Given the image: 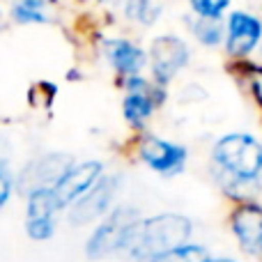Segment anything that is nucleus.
I'll list each match as a JSON object with an SVG mask.
<instances>
[{
	"mask_svg": "<svg viewBox=\"0 0 262 262\" xmlns=\"http://www.w3.org/2000/svg\"><path fill=\"white\" fill-rule=\"evenodd\" d=\"M216 184L232 200L255 198L262 191V138L249 131H230L216 138L209 149Z\"/></svg>",
	"mask_w": 262,
	"mask_h": 262,
	"instance_id": "f257e3e1",
	"label": "nucleus"
},
{
	"mask_svg": "<svg viewBox=\"0 0 262 262\" xmlns=\"http://www.w3.org/2000/svg\"><path fill=\"white\" fill-rule=\"evenodd\" d=\"M193 221L177 212L140 216L129 228L120 255L131 262H152L177 246L193 242Z\"/></svg>",
	"mask_w": 262,
	"mask_h": 262,
	"instance_id": "f03ea898",
	"label": "nucleus"
},
{
	"mask_svg": "<svg viewBox=\"0 0 262 262\" xmlns=\"http://www.w3.org/2000/svg\"><path fill=\"white\" fill-rule=\"evenodd\" d=\"M140 219V212L131 205H115L99 223L95 232L85 242V255L90 260H104L108 255H120L122 242L129 228Z\"/></svg>",
	"mask_w": 262,
	"mask_h": 262,
	"instance_id": "7ed1b4c3",
	"label": "nucleus"
},
{
	"mask_svg": "<svg viewBox=\"0 0 262 262\" xmlns=\"http://www.w3.org/2000/svg\"><path fill=\"white\" fill-rule=\"evenodd\" d=\"M228 230L244 258L262 262V200L249 198L232 203Z\"/></svg>",
	"mask_w": 262,
	"mask_h": 262,
	"instance_id": "20e7f679",
	"label": "nucleus"
},
{
	"mask_svg": "<svg viewBox=\"0 0 262 262\" xmlns=\"http://www.w3.org/2000/svg\"><path fill=\"white\" fill-rule=\"evenodd\" d=\"M191 62V46L180 35H159L147 49V64L152 72V81L166 88L180 72H184Z\"/></svg>",
	"mask_w": 262,
	"mask_h": 262,
	"instance_id": "39448f33",
	"label": "nucleus"
},
{
	"mask_svg": "<svg viewBox=\"0 0 262 262\" xmlns=\"http://www.w3.org/2000/svg\"><path fill=\"white\" fill-rule=\"evenodd\" d=\"M120 184H122L120 175H115V172H104V175L99 177V182L69 207V212H67L69 223L76 228H83L95 221H101V219L113 209Z\"/></svg>",
	"mask_w": 262,
	"mask_h": 262,
	"instance_id": "423d86ee",
	"label": "nucleus"
},
{
	"mask_svg": "<svg viewBox=\"0 0 262 262\" xmlns=\"http://www.w3.org/2000/svg\"><path fill=\"white\" fill-rule=\"evenodd\" d=\"M136 154L149 170L163 177H175L180 172H184L186 161H189L186 145L161 138V136L154 134L140 136L138 145H136Z\"/></svg>",
	"mask_w": 262,
	"mask_h": 262,
	"instance_id": "0eeeda50",
	"label": "nucleus"
},
{
	"mask_svg": "<svg viewBox=\"0 0 262 262\" xmlns=\"http://www.w3.org/2000/svg\"><path fill=\"white\" fill-rule=\"evenodd\" d=\"M223 21H226L223 51L232 60L244 62L262 44V16L249 9H230V14H226Z\"/></svg>",
	"mask_w": 262,
	"mask_h": 262,
	"instance_id": "6e6552de",
	"label": "nucleus"
},
{
	"mask_svg": "<svg viewBox=\"0 0 262 262\" xmlns=\"http://www.w3.org/2000/svg\"><path fill=\"white\" fill-rule=\"evenodd\" d=\"M127 95L122 99V118L129 127L143 129L154 115L159 106L166 101V88L157 85L154 81H147L145 76L124 78Z\"/></svg>",
	"mask_w": 262,
	"mask_h": 262,
	"instance_id": "1a4fd4ad",
	"label": "nucleus"
},
{
	"mask_svg": "<svg viewBox=\"0 0 262 262\" xmlns=\"http://www.w3.org/2000/svg\"><path fill=\"white\" fill-rule=\"evenodd\" d=\"M74 159L69 154L62 152H49L44 157L30 161L14 180L16 191H21L23 195H28L35 189H51L55 186V182L64 175V172L72 168Z\"/></svg>",
	"mask_w": 262,
	"mask_h": 262,
	"instance_id": "9d476101",
	"label": "nucleus"
},
{
	"mask_svg": "<svg viewBox=\"0 0 262 262\" xmlns=\"http://www.w3.org/2000/svg\"><path fill=\"white\" fill-rule=\"evenodd\" d=\"M106 172L104 163L99 159H85V161H74L72 168L55 182V186H51L58 198L60 207L69 209L83 193L92 189L99 182V177Z\"/></svg>",
	"mask_w": 262,
	"mask_h": 262,
	"instance_id": "9b49d317",
	"label": "nucleus"
},
{
	"mask_svg": "<svg viewBox=\"0 0 262 262\" xmlns=\"http://www.w3.org/2000/svg\"><path fill=\"white\" fill-rule=\"evenodd\" d=\"M60 203L53 189H35L26 195V232L30 239L46 242L55 235V214Z\"/></svg>",
	"mask_w": 262,
	"mask_h": 262,
	"instance_id": "f8f14e48",
	"label": "nucleus"
},
{
	"mask_svg": "<svg viewBox=\"0 0 262 262\" xmlns=\"http://www.w3.org/2000/svg\"><path fill=\"white\" fill-rule=\"evenodd\" d=\"M104 58L124 78L143 76V69L147 67V51L127 37H106Z\"/></svg>",
	"mask_w": 262,
	"mask_h": 262,
	"instance_id": "ddd939ff",
	"label": "nucleus"
},
{
	"mask_svg": "<svg viewBox=\"0 0 262 262\" xmlns=\"http://www.w3.org/2000/svg\"><path fill=\"white\" fill-rule=\"evenodd\" d=\"M189 30L195 37V41L205 49H219L226 41V21L193 16L189 21Z\"/></svg>",
	"mask_w": 262,
	"mask_h": 262,
	"instance_id": "4468645a",
	"label": "nucleus"
},
{
	"mask_svg": "<svg viewBox=\"0 0 262 262\" xmlns=\"http://www.w3.org/2000/svg\"><path fill=\"white\" fill-rule=\"evenodd\" d=\"M46 3L49 0H16L9 9L12 21L18 26H28V23H49L51 16L46 12Z\"/></svg>",
	"mask_w": 262,
	"mask_h": 262,
	"instance_id": "2eb2a0df",
	"label": "nucleus"
},
{
	"mask_svg": "<svg viewBox=\"0 0 262 262\" xmlns=\"http://www.w3.org/2000/svg\"><path fill=\"white\" fill-rule=\"evenodd\" d=\"M122 12L138 26H154L161 18V5L157 0H124Z\"/></svg>",
	"mask_w": 262,
	"mask_h": 262,
	"instance_id": "dca6fc26",
	"label": "nucleus"
},
{
	"mask_svg": "<svg viewBox=\"0 0 262 262\" xmlns=\"http://www.w3.org/2000/svg\"><path fill=\"white\" fill-rule=\"evenodd\" d=\"M212 260H214V253L207 246L198 244V242H189V244L177 246V249L159 255L152 262H212Z\"/></svg>",
	"mask_w": 262,
	"mask_h": 262,
	"instance_id": "f3484780",
	"label": "nucleus"
},
{
	"mask_svg": "<svg viewBox=\"0 0 262 262\" xmlns=\"http://www.w3.org/2000/svg\"><path fill=\"white\" fill-rule=\"evenodd\" d=\"M193 12V16L198 18H216L223 21L226 12H230L232 0H186Z\"/></svg>",
	"mask_w": 262,
	"mask_h": 262,
	"instance_id": "a211bd4d",
	"label": "nucleus"
},
{
	"mask_svg": "<svg viewBox=\"0 0 262 262\" xmlns=\"http://www.w3.org/2000/svg\"><path fill=\"white\" fill-rule=\"evenodd\" d=\"M244 78H246L249 95L253 97L255 106H260L262 108V64H246Z\"/></svg>",
	"mask_w": 262,
	"mask_h": 262,
	"instance_id": "6ab92c4d",
	"label": "nucleus"
},
{
	"mask_svg": "<svg viewBox=\"0 0 262 262\" xmlns=\"http://www.w3.org/2000/svg\"><path fill=\"white\" fill-rule=\"evenodd\" d=\"M14 189H16V186H14V175L9 172L7 161H5V159H0V209L9 203Z\"/></svg>",
	"mask_w": 262,
	"mask_h": 262,
	"instance_id": "aec40b11",
	"label": "nucleus"
},
{
	"mask_svg": "<svg viewBox=\"0 0 262 262\" xmlns=\"http://www.w3.org/2000/svg\"><path fill=\"white\" fill-rule=\"evenodd\" d=\"M212 262H242V260L230 258V255H214V260H212Z\"/></svg>",
	"mask_w": 262,
	"mask_h": 262,
	"instance_id": "412c9836",
	"label": "nucleus"
},
{
	"mask_svg": "<svg viewBox=\"0 0 262 262\" xmlns=\"http://www.w3.org/2000/svg\"><path fill=\"white\" fill-rule=\"evenodd\" d=\"M0 28H3V9H0Z\"/></svg>",
	"mask_w": 262,
	"mask_h": 262,
	"instance_id": "4be33fe9",
	"label": "nucleus"
},
{
	"mask_svg": "<svg viewBox=\"0 0 262 262\" xmlns=\"http://www.w3.org/2000/svg\"><path fill=\"white\" fill-rule=\"evenodd\" d=\"M258 51H260V58H262V44H260V49H258Z\"/></svg>",
	"mask_w": 262,
	"mask_h": 262,
	"instance_id": "5701e85b",
	"label": "nucleus"
}]
</instances>
